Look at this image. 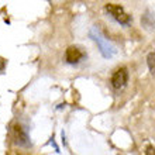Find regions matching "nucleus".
Here are the masks:
<instances>
[{
	"label": "nucleus",
	"instance_id": "f03ea898",
	"mask_svg": "<svg viewBox=\"0 0 155 155\" xmlns=\"http://www.w3.org/2000/svg\"><path fill=\"white\" fill-rule=\"evenodd\" d=\"M104 10L111 18H114L117 23L123 25H128L131 23V16L128 13H126V10L118 6V4H113V3H109L104 6Z\"/></svg>",
	"mask_w": 155,
	"mask_h": 155
},
{
	"label": "nucleus",
	"instance_id": "f257e3e1",
	"mask_svg": "<svg viewBox=\"0 0 155 155\" xmlns=\"http://www.w3.org/2000/svg\"><path fill=\"white\" fill-rule=\"evenodd\" d=\"M89 35H90V38L99 45V49H100V52H102V55L104 58H111L116 54V48L109 42V40H106V38L103 37L102 33H100L96 27H93V28L90 30Z\"/></svg>",
	"mask_w": 155,
	"mask_h": 155
},
{
	"label": "nucleus",
	"instance_id": "0eeeda50",
	"mask_svg": "<svg viewBox=\"0 0 155 155\" xmlns=\"http://www.w3.org/2000/svg\"><path fill=\"white\" fill-rule=\"evenodd\" d=\"M147 64H148L150 71H151V74L155 76V51H154V52H151L147 57Z\"/></svg>",
	"mask_w": 155,
	"mask_h": 155
},
{
	"label": "nucleus",
	"instance_id": "423d86ee",
	"mask_svg": "<svg viewBox=\"0 0 155 155\" xmlns=\"http://www.w3.org/2000/svg\"><path fill=\"white\" fill-rule=\"evenodd\" d=\"M141 23H143L147 28H155V14L147 12L143 16V18H141Z\"/></svg>",
	"mask_w": 155,
	"mask_h": 155
},
{
	"label": "nucleus",
	"instance_id": "7ed1b4c3",
	"mask_svg": "<svg viewBox=\"0 0 155 155\" xmlns=\"http://www.w3.org/2000/svg\"><path fill=\"white\" fill-rule=\"evenodd\" d=\"M111 87L114 90H123L124 87L127 86V83H128V71H127V68H118V69H116V72L113 74V76H111Z\"/></svg>",
	"mask_w": 155,
	"mask_h": 155
},
{
	"label": "nucleus",
	"instance_id": "39448f33",
	"mask_svg": "<svg viewBox=\"0 0 155 155\" xmlns=\"http://www.w3.org/2000/svg\"><path fill=\"white\" fill-rule=\"evenodd\" d=\"M13 137L16 140V144L21 145V147H28L30 145V138H28V134L24 131V128L18 124L13 127Z\"/></svg>",
	"mask_w": 155,
	"mask_h": 155
},
{
	"label": "nucleus",
	"instance_id": "20e7f679",
	"mask_svg": "<svg viewBox=\"0 0 155 155\" xmlns=\"http://www.w3.org/2000/svg\"><path fill=\"white\" fill-rule=\"evenodd\" d=\"M83 58H85V52H83L81 48H78V47H69L65 52V59L71 65L79 64Z\"/></svg>",
	"mask_w": 155,
	"mask_h": 155
}]
</instances>
